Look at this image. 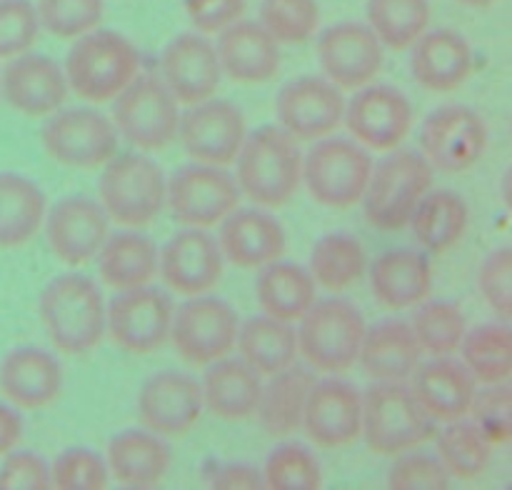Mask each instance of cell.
<instances>
[{
  "label": "cell",
  "mask_w": 512,
  "mask_h": 490,
  "mask_svg": "<svg viewBox=\"0 0 512 490\" xmlns=\"http://www.w3.org/2000/svg\"><path fill=\"white\" fill-rule=\"evenodd\" d=\"M373 173V158L360 143L345 138H328L313 145L303 158V180L308 193L320 205L348 210L363 200Z\"/></svg>",
  "instance_id": "9c48e42d"
},
{
  "label": "cell",
  "mask_w": 512,
  "mask_h": 490,
  "mask_svg": "<svg viewBox=\"0 0 512 490\" xmlns=\"http://www.w3.org/2000/svg\"><path fill=\"white\" fill-rule=\"evenodd\" d=\"M63 70L73 93L90 103H105L140 73V53L125 35L95 28L70 48Z\"/></svg>",
  "instance_id": "3957f363"
},
{
  "label": "cell",
  "mask_w": 512,
  "mask_h": 490,
  "mask_svg": "<svg viewBox=\"0 0 512 490\" xmlns=\"http://www.w3.org/2000/svg\"><path fill=\"white\" fill-rule=\"evenodd\" d=\"M40 28L58 38H80L103 20V0H38Z\"/></svg>",
  "instance_id": "7dc6e473"
},
{
  "label": "cell",
  "mask_w": 512,
  "mask_h": 490,
  "mask_svg": "<svg viewBox=\"0 0 512 490\" xmlns=\"http://www.w3.org/2000/svg\"><path fill=\"white\" fill-rule=\"evenodd\" d=\"M423 158L443 173H465L488 148L485 120L468 105H443L420 130Z\"/></svg>",
  "instance_id": "5bb4252c"
},
{
  "label": "cell",
  "mask_w": 512,
  "mask_h": 490,
  "mask_svg": "<svg viewBox=\"0 0 512 490\" xmlns=\"http://www.w3.org/2000/svg\"><path fill=\"white\" fill-rule=\"evenodd\" d=\"M95 258L105 285L113 290L148 285L158 273V245L138 230L108 235Z\"/></svg>",
  "instance_id": "d590c367"
},
{
  "label": "cell",
  "mask_w": 512,
  "mask_h": 490,
  "mask_svg": "<svg viewBox=\"0 0 512 490\" xmlns=\"http://www.w3.org/2000/svg\"><path fill=\"white\" fill-rule=\"evenodd\" d=\"M260 25L278 43H305L320 25L318 0H263Z\"/></svg>",
  "instance_id": "bcb514c9"
},
{
  "label": "cell",
  "mask_w": 512,
  "mask_h": 490,
  "mask_svg": "<svg viewBox=\"0 0 512 490\" xmlns=\"http://www.w3.org/2000/svg\"><path fill=\"white\" fill-rule=\"evenodd\" d=\"M173 300L155 285L118 290L113 303L105 308V330L125 353H155L170 340Z\"/></svg>",
  "instance_id": "8fae6325"
},
{
  "label": "cell",
  "mask_w": 512,
  "mask_h": 490,
  "mask_svg": "<svg viewBox=\"0 0 512 490\" xmlns=\"http://www.w3.org/2000/svg\"><path fill=\"white\" fill-rule=\"evenodd\" d=\"M308 270L315 285L340 293L363 278L368 270V255L355 235L330 233L315 243Z\"/></svg>",
  "instance_id": "ab89813d"
},
{
  "label": "cell",
  "mask_w": 512,
  "mask_h": 490,
  "mask_svg": "<svg viewBox=\"0 0 512 490\" xmlns=\"http://www.w3.org/2000/svg\"><path fill=\"white\" fill-rule=\"evenodd\" d=\"M110 480L108 465L88 448H68L50 468V485L60 490H100Z\"/></svg>",
  "instance_id": "681fc988"
},
{
  "label": "cell",
  "mask_w": 512,
  "mask_h": 490,
  "mask_svg": "<svg viewBox=\"0 0 512 490\" xmlns=\"http://www.w3.org/2000/svg\"><path fill=\"white\" fill-rule=\"evenodd\" d=\"M260 473H263V488L318 490L323 485L318 458L300 443H285L275 448Z\"/></svg>",
  "instance_id": "f6af8a7d"
},
{
  "label": "cell",
  "mask_w": 512,
  "mask_h": 490,
  "mask_svg": "<svg viewBox=\"0 0 512 490\" xmlns=\"http://www.w3.org/2000/svg\"><path fill=\"white\" fill-rule=\"evenodd\" d=\"M420 355L410 323L385 320L365 330L358 363L375 383H405L420 365Z\"/></svg>",
  "instance_id": "4dcf8cb0"
},
{
  "label": "cell",
  "mask_w": 512,
  "mask_h": 490,
  "mask_svg": "<svg viewBox=\"0 0 512 490\" xmlns=\"http://www.w3.org/2000/svg\"><path fill=\"white\" fill-rule=\"evenodd\" d=\"M3 490H43L50 488V468L40 455L30 450H10L0 465Z\"/></svg>",
  "instance_id": "db71d44e"
},
{
  "label": "cell",
  "mask_w": 512,
  "mask_h": 490,
  "mask_svg": "<svg viewBox=\"0 0 512 490\" xmlns=\"http://www.w3.org/2000/svg\"><path fill=\"white\" fill-rule=\"evenodd\" d=\"M173 455L153 430H123L108 443V473L128 488H153L170 470Z\"/></svg>",
  "instance_id": "1f68e13d"
},
{
  "label": "cell",
  "mask_w": 512,
  "mask_h": 490,
  "mask_svg": "<svg viewBox=\"0 0 512 490\" xmlns=\"http://www.w3.org/2000/svg\"><path fill=\"white\" fill-rule=\"evenodd\" d=\"M215 53L220 70L235 83H268L280 68L278 40L253 20H235L220 30Z\"/></svg>",
  "instance_id": "83f0119b"
},
{
  "label": "cell",
  "mask_w": 512,
  "mask_h": 490,
  "mask_svg": "<svg viewBox=\"0 0 512 490\" xmlns=\"http://www.w3.org/2000/svg\"><path fill=\"white\" fill-rule=\"evenodd\" d=\"M478 288L488 308L503 323L512 318V250L498 248L485 258L478 273Z\"/></svg>",
  "instance_id": "816d5d0a"
},
{
  "label": "cell",
  "mask_w": 512,
  "mask_h": 490,
  "mask_svg": "<svg viewBox=\"0 0 512 490\" xmlns=\"http://www.w3.org/2000/svg\"><path fill=\"white\" fill-rule=\"evenodd\" d=\"M238 328V315L225 300L190 295L188 303L173 310L170 340L190 365H210L235 348Z\"/></svg>",
  "instance_id": "4fadbf2b"
},
{
  "label": "cell",
  "mask_w": 512,
  "mask_h": 490,
  "mask_svg": "<svg viewBox=\"0 0 512 490\" xmlns=\"http://www.w3.org/2000/svg\"><path fill=\"white\" fill-rule=\"evenodd\" d=\"M258 303L270 318L295 323L315 303V280L308 268L295 263H273L258 268Z\"/></svg>",
  "instance_id": "8d00e7d4"
},
{
  "label": "cell",
  "mask_w": 512,
  "mask_h": 490,
  "mask_svg": "<svg viewBox=\"0 0 512 490\" xmlns=\"http://www.w3.org/2000/svg\"><path fill=\"white\" fill-rule=\"evenodd\" d=\"M235 345L255 373L275 375L298 358V330L293 323L258 315L240 325Z\"/></svg>",
  "instance_id": "74e56055"
},
{
  "label": "cell",
  "mask_w": 512,
  "mask_h": 490,
  "mask_svg": "<svg viewBox=\"0 0 512 490\" xmlns=\"http://www.w3.org/2000/svg\"><path fill=\"white\" fill-rule=\"evenodd\" d=\"M368 25L383 48L408 50L430 25L428 0H368Z\"/></svg>",
  "instance_id": "b9f144b4"
},
{
  "label": "cell",
  "mask_w": 512,
  "mask_h": 490,
  "mask_svg": "<svg viewBox=\"0 0 512 490\" xmlns=\"http://www.w3.org/2000/svg\"><path fill=\"white\" fill-rule=\"evenodd\" d=\"M65 70L40 53H20L0 70V95L28 118L53 115L68 98Z\"/></svg>",
  "instance_id": "d6986e66"
},
{
  "label": "cell",
  "mask_w": 512,
  "mask_h": 490,
  "mask_svg": "<svg viewBox=\"0 0 512 490\" xmlns=\"http://www.w3.org/2000/svg\"><path fill=\"white\" fill-rule=\"evenodd\" d=\"M385 50L368 23H338L318 38V60L325 78L340 90L373 83L383 68Z\"/></svg>",
  "instance_id": "e0dca14e"
},
{
  "label": "cell",
  "mask_w": 512,
  "mask_h": 490,
  "mask_svg": "<svg viewBox=\"0 0 512 490\" xmlns=\"http://www.w3.org/2000/svg\"><path fill=\"white\" fill-rule=\"evenodd\" d=\"M403 455V453H400ZM450 473L443 468L438 458L428 453H408L405 450L403 458L390 468L388 485L395 490H415V488H448Z\"/></svg>",
  "instance_id": "f5cc1de1"
},
{
  "label": "cell",
  "mask_w": 512,
  "mask_h": 490,
  "mask_svg": "<svg viewBox=\"0 0 512 490\" xmlns=\"http://www.w3.org/2000/svg\"><path fill=\"white\" fill-rule=\"evenodd\" d=\"M158 273L175 293H208L223 275V253L218 240L205 233V228H188L173 235L165 248L158 250Z\"/></svg>",
  "instance_id": "7402d4cb"
},
{
  "label": "cell",
  "mask_w": 512,
  "mask_h": 490,
  "mask_svg": "<svg viewBox=\"0 0 512 490\" xmlns=\"http://www.w3.org/2000/svg\"><path fill=\"white\" fill-rule=\"evenodd\" d=\"M100 205L125 228H145L165 208V175L143 153H115L100 175Z\"/></svg>",
  "instance_id": "8992f818"
},
{
  "label": "cell",
  "mask_w": 512,
  "mask_h": 490,
  "mask_svg": "<svg viewBox=\"0 0 512 490\" xmlns=\"http://www.w3.org/2000/svg\"><path fill=\"white\" fill-rule=\"evenodd\" d=\"M43 148L68 168L95 170L118 153V130L95 108L55 110L43 128Z\"/></svg>",
  "instance_id": "7c38bea8"
},
{
  "label": "cell",
  "mask_w": 512,
  "mask_h": 490,
  "mask_svg": "<svg viewBox=\"0 0 512 490\" xmlns=\"http://www.w3.org/2000/svg\"><path fill=\"white\" fill-rule=\"evenodd\" d=\"M433 188V165L415 150L393 148L373 165L363 193L365 220L378 230H400L408 225L415 205Z\"/></svg>",
  "instance_id": "277c9868"
},
{
  "label": "cell",
  "mask_w": 512,
  "mask_h": 490,
  "mask_svg": "<svg viewBox=\"0 0 512 490\" xmlns=\"http://www.w3.org/2000/svg\"><path fill=\"white\" fill-rule=\"evenodd\" d=\"M200 388L210 413L223 420H245L255 415L263 380L243 358H220L210 363Z\"/></svg>",
  "instance_id": "836d02e7"
},
{
  "label": "cell",
  "mask_w": 512,
  "mask_h": 490,
  "mask_svg": "<svg viewBox=\"0 0 512 490\" xmlns=\"http://www.w3.org/2000/svg\"><path fill=\"white\" fill-rule=\"evenodd\" d=\"M20 438H23V418L15 405L0 403V458L18 448Z\"/></svg>",
  "instance_id": "6f0895ef"
},
{
  "label": "cell",
  "mask_w": 512,
  "mask_h": 490,
  "mask_svg": "<svg viewBox=\"0 0 512 490\" xmlns=\"http://www.w3.org/2000/svg\"><path fill=\"white\" fill-rule=\"evenodd\" d=\"M220 253L233 265L258 270L285 253V230L270 213L260 208L238 210L220 223Z\"/></svg>",
  "instance_id": "4316f807"
},
{
  "label": "cell",
  "mask_w": 512,
  "mask_h": 490,
  "mask_svg": "<svg viewBox=\"0 0 512 490\" xmlns=\"http://www.w3.org/2000/svg\"><path fill=\"white\" fill-rule=\"evenodd\" d=\"M165 203L188 228H213L238 208L240 188L225 168L195 160L165 180Z\"/></svg>",
  "instance_id": "30bf717a"
},
{
  "label": "cell",
  "mask_w": 512,
  "mask_h": 490,
  "mask_svg": "<svg viewBox=\"0 0 512 490\" xmlns=\"http://www.w3.org/2000/svg\"><path fill=\"white\" fill-rule=\"evenodd\" d=\"M470 423L488 438L490 445H503L512 433V390L510 383H488L483 390L475 388L470 400Z\"/></svg>",
  "instance_id": "c3c4849f"
},
{
  "label": "cell",
  "mask_w": 512,
  "mask_h": 490,
  "mask_svg": "<svg viewBox=\"0 0 512 490\" xmlns=\"http://www.w3.org/2000/svg\"><path fill=\"white\" fill-rule=\"evenodd\" d=\"M458 3L470 5V8H488V5H493L495 0H458Z\"/></svg>",
  "instance_id": "680465c9"
},
{
  "label": "cell",
  "mask_w": 512,
  "mask_h": 490,
  "mask_svg": "<svg viewBox=\"0 0 512 490\" xmlns=\"http://www.w3.org/2000/svg\"><path fill=\"white\" fill-rule=\"evenodd\" d=\"M40 35V20L30 0H0V58L28 53Z\"/></svg>",
  "instance_id": "f907efd6"
},
{
  "label": "cell",
  "mask_w": 512,
  "mask_h": 490,
  "mask_svg": "<svg viewBox=\"0 0 512 490\" xmlns=\"http://www.w3.org/2000/svg\"><path fill=\"white\" fill-rule=\"evenodd\" d=\"M203 388L198 380L178 370H163L140 388V420L155 435H183L203 415Z\"/></svg>",
  "instance_id": "44dd1931"
},
{
  "label": "cell",
  "mask_w": 512,
  "mask_h": 490,
  "mask_svg": "<svg viewBox=\"0 0 512 490\" xmlns=\"http://www.w3.org/2000/svg\"><path fill=\"white\" fill-rule=\"evenodd\" d=\"M368 273L375 298L390 310L415 308L433 290V270L418 250H388L373 260Z\"/></svg>",
  "instance_id": "f546056e"
},
{
  "label": "cell",
  "mask_w": 512,
  "mask_h": 490,
  "mask_svg": "<svg viewBox=\"0 0 512 490\" xmlns=\"http://www.w3.org/2000/svg\"><path fill=\"white\" fill-rule=\"evenodd\" d=\"M468 205L453 190H433L420 198L410 215L408 225L413 228L415 240L430 253H445L453 248L468 228Z\"/></svg>",
  "instance_id": "f35d334b"
},
{
  "label": "cell",
  "mask_w": 512,
  "mask_h": 490,
  "mask_svg": "<svg viewBox=\"0 0 512 490\" xmlns=\"http://www.w3.org/2000/svg\"><path fill=\"white\" fill-rule=\"evenodd\" d=\"M430 418L405 383H375L363 395V433L378 455H400L428 443L435 433Z\"/></svg>",
  "instance_id": "52a82bcc"
},
{
  "label": "cell",
  "mask_w": 512,
  "mask_h": 490,
  "mask_svg": "<svg viewBox=\"0 0 512 490\" xmlns=\"http://www.w3.org/2000/svg\"><path fill=\"white\" fill-rule=\"evenodd\" d=\"M160 70L163 83L183 105L213 98L223 75L215 45L203 33H183L170 40L160 55Z\"/></svg>",
  "instance_id": "cb8c5ba5"
},
{
  "label": "cell",
  "mask_w": 512,
  "mask_h": 490,
  "mask_svg": "<svg viewBox=\"0 0 512 490\" xmlns=\"http://www.w3.org/2000/svg\"><path fill=\"white\" fill-rule=\"evenodd\" d=\"M410 48V70L425 90L450 93L473 73V48L450 28L425 30Z\"/></svg>",
  "instance_id": "484cf974"
},
{
  "label": "cell",
  "mask_w": 512,
  "mask_h": 490,
  "mask_svg": "<svg viewBox=\"0 0 512 490\" xmlns=\"http://www.w3.org/2000/svg\"><path fill=\"white\" fill-rule=\"evenodd\" d=\"M315 385L313 370L305 365H288L280 373L270 375V383L260 390L258 415L260 425L273 438H285L303 425L308 395Z\"/></svg>",
  "instance_id": "d6a6232c"
},
{
  "label": "cell",
  "mask_w": 512,
  "mask_h": 490,
  "mask_svg": "<svg viewBox=\"0 0 512 490\" xmlns=\"http://www.w3.org/2000/svg\"><path fill=\"white\" fill-rule=\"evenodd\" d=\"M50 250L68 265H85L110 235V218L95 200L73 195L53 205L45 220Z\"/></svg>",
  "instance_id": "603a6c76"
},
{
  "label": "cell",
  "mask_w": 512,
  "mask_h": 490,
  "mask_svg": "<svg viewBox=\"0 0 512 490\" xmlns=\"http://www.w3.org/2000/svg\"><path fill=\"white\" fill-rule=\"evenodd\" d=\"M345 125L363 148L393 150L413 128V103L393 85H363L345 103Z\"/></svg>",
  "instance_id": "2e32d148"
},
{
  "label": "cell",
  "mask_w": 512,
  "mask_h": 490,
  "mask_svg": "<svg viewBox=\"0 0 512 490\" xmlns=\"http://www.w3.org/2000/svg\"><path fill=\"white\" fill-rule=\"evenodd\" d=\"M300 428L320 448L350 445L363 433V395L345 380H315Z\"/></svg>",
  "instance_id": "ffe728a7"
},
{
  "label": "cell",
  "mask_w": 512,
  "mask_h": 490,
  "mask_svg": "<svg viewBox=\"0 0 512 490\" xmlns=\"http://www.w3.org/2000/svg\"><path fill=\"white\" fill-rule=\"evenodd\" d=\"M365 330V318L353 303L343 298L315 300L300 318L298 353L310 368L345 373L358 363Z\"/></svg>",
  "instance_id": "5b68a950"
},
{
  "label": "cell",
  "mask_w": 512,
  "mask_h": 490,
  "mask_svg": "<svg viewBox=\"0 0 512 490\" xmlns=\"http://www.w3.org/2000/svg\"><path fill=\"white\" fill-rule=\"evenodd\" d=\"M210 483H213V488L220 490H258L263 488V473L255 470L253 465L233 463L215 470Z\"/></svg>",
  "instance_id": "9f6ffc18"
},
{
  "label": "cell",
  "mask_w": 512,
  "mask_h": 490,
  "mask_svg": "<svg viewBox=\"0 0 512 490\" xmlns=\"http://www.w3.org/2000/svg\"><path fill=\"white\" fill-rule=\"evenodd\" d=\"M235 165V183L260 208H280L303 183V155L298 140L280 125H263L245 135Z\"/></svg>",
  "instance_id": "6da1fadb"
},
{
  "label": "cell",
  "mask_w": 512,
  "mask_h": 490,
  "mask_svg": "<svg viewBox=\"0 0 512 490\" xmlns=\"http://www.w3.org/2000/svg\"><path fill=\"white\" fill-rule=\"evenodd\" d=\"M493 445L470 420H450L438 433V460L450 478L473 480L488 470Z\"/></svg>",
  "instance_id": "7bdbcfd3"
},
{
  "label": "cell",
  "mask_w": 512,
  "mask_h": 490,
  "mask_svg": "<svg viewBox=\"0 0 512 490\" xmlns=\"http://www.w3.org/2000/svg\"><path fill=\"white\" fill-rule=\"evenodd\" d=\"M115 130L138 150H163L178 138L180 110L160 75H135L115 95Z\"/></svg>",
  "instance_id": "ba28073f"
},
{
  "label": "cell",
  "mask_w": 512,
  "mask_h": 490,
  "mask_svg": "<svg viewBox=\"0 0 512 490\" xmlns=\"http://www.w3.org/2000/svg\"><path fill=\"white\" fill-rule=\"evenodd\" d=\"M280 128L295 140H320L333 133L345 115V98L328 78L303 75L278 93Z\"/></svg>",
  "instance_id": "ac0fdd59"
},
{
  "label": "cell",
  "mask_w": 512,
  "mask_h": 490,
  "mask_svg": "<svg viewBox=\"0 0 512 490\" xmlns=\"http://www.w3.org/2000/svg\"><path fill=\"white\" fill-rule=\"evenodd\" d=\"M185 13L198 33H220L243 18L245 0H185Z\"/></svg>",
  "instance_id": "11a10c76"
},
{
  "label": "cell",
  "mask_w": 512,
  "mask_h": 490,
  "mask_svg": "<svg viewBox=\"0 0 512 490\" xmlns=\"http://www.w3.org/2000/svg\"><path fill=\"white\" fill-rule=\"evenodd\" d=\"M45 193L25 175L0 173V250H15L30 243L45 220Z\"/></svg>",
  "instance_id": "e575fe53"
},
{
  "label": "cell",
  "mask_w": 512,
  "mask_h": 490,
  "mask_svg": "<svg viewBox=\"0 0 512 490\" xmlns=\"http://www.w3.org/2000/svg\"><path fill=\"white\" fill-rule=\"evenodd\" d=\"M413 328L415 340H418L423 353L435 355H453L455 350L463 343L468 325H465L463 310L448 300H428L415 305L413 315Z\"/></svg>",
  "instance_id": "ee69618b"
},
{
  "label": "cell",
  "mask_w": 512,
  "mask_h": 490,
  "mask_svg": "<svg viewBox=\"0 0 512 490\" xmlns=\"http://www.w3.org/2000/svg\"><path fill=\"white\" fill-rule=\"evenodd\" d=\"M410 378V390L433 420L450 423L468 415L470 400L475 395V378L460 360L435 355L430 363H420Z\"/></svg>",
  "instance_id": "f1b7e54d"
},
{
  "label": "cell",
  "mask_w": 512,
  "mask_h": 490,
  "mask_svg": "<svg viewBox=\"0 0 512 490\" xmlns=\"http://www.w3.org/2000/svg\"><path fill=\"white\" fill-rule=\"evenodd\" d=\"M463 365L475 383H505L512 373V335L508 323H485L465 333L460 343Z\"/></svg>",
  "instance_id": "60d3db41"
},
{
  "label": "cell",
  "mask_w": 512,
  "mask_h": 490,
  "mask_svg": "<svg viewBox=\"0 0 512 490\" xmlns=\"http://www.w3.org/2000/svg\"><path fill=\"white\" fill-rule=\"evenodd\" d=\"M178 135L185 153L193 160L228 168L243 148L248 125L238 105L208 98L188 105V110L180 115Z\"/></svg>",
  "instance_id": "9a60e30c"
},
{
  "label": "cell",
  "mask_w": 512,
  "mask_h": 490,
  "mask_svg": "<svg viewBox=\"0 0 512 490\" xmlns=\"http://www.w3.org/2000/svg\"><path fill=\"white\" fill-rule=\"evenodd\" d=\"M63 390V370L58 358L43 348H13L0 363V393L10 405L40 410Z\"/></svg>",
  "instance_id": "d4e9b609"
},
{
  "label": "cell",
  "mask_w": 512,
  "mask_h": 490,
  "mask_svg": "<svg viewBox=\"0 0 512 490\" xmlns=\"http://www.w3.org/2000/svg\"><path fill=\"white\" fill-rule=\"evenodd\" d=\"M40 318L60 353L83 355L105 335L103 293L88 275H58L40 293Z\"/></svg>",
  "instance_id": "7a4b0ae2"
}]
</instances>
